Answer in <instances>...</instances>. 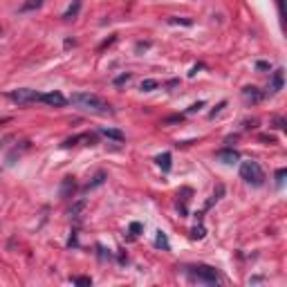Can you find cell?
I'll use <instances>...</instances> for the list:
<instances>
[{"instance_id":"1","label":"cell","mask_w":287,"mask_h":287,"mask_svg":"<svg viewBox=\"0 0 287 287\" xmlns=\"http://www.w3.org/2000/svg\"><path fill=\"white\" fill-rule=\"evenodd\" d=\"M70 101L77 105L79 110H85V112H90V114H101V117H105V114L114 112L112 105L105 101V99L97 97V94H92V92H77L70 97Z\"/></svg>"},{"instance_id":"2","label":"cell","mask_w":287,"mask_h":287,"mask_svg":"<svg viewBox=\"0 0 287 287\" xmlns=\"http://www.w3.org/2000/svg\"><path fill=\"white\" fill-rule=\"evenodd\" d=\"M186 274H189L191 280H198V283H204V285L220 283L218 269H215V267H209V265H189L186 267Z\"/></svg>"},{"instance_id":"3","label":"cell","mask_w":287,"mask_h":287,"mask_svg":"<svg viewBox=\"0 0 287 287\" xmlns=\"http://www.w3.org/2000/svg\"><path fill=\"white\" fill-rule=\"evenodd\" d=\"M240 178H243L247 184H251V186H263L265 184V170L260 168L258 162L249 159V162L240 164Z\"/></svg>"},{"instance_id":"4","label":"cell","mask_w":287,"mask_h":287,"mask_svg":"<svg viewBox=\"0 0 287 287\" xmlns=\"http://www.w3.org/2000/svg\"><path fill=\"white\" fill-rule=\"evenodd\" d=\"M7 99H12V101L18 105H29V103L41 101V92L29 90V88H18V90H12V92L7 94Z\"/></svg>"},{"instance_id":"5","label":"cell","mask_w":287,"mask_h":287,"mask_svg":"<svg viewBox=\"0 0 287 287\" xmlns=\"http://www.w3.org/2000/svg\"><path fill=\"white\" fill-rule=\"evenodd\" d=\"M41 101L47 105H54V108H63V105L68 103V99H65L61 92H45V94H41Z\"/></svg>"},{"instance_id":"6","label":"cell","mask_w":287,"mask_h":287,"mask_svg":"<svg viewBox=\"0 0 287 287\" xmlns=\"http://www.w3.org/2000/svg\"><path fill=\"white\" fill-rule=\"evenodd\" d=\"M215 157H218L220 162H224V164L238 162V153H236L234 148H222V150H218V153H215Z\"/></svg>"},{"instance_id":"7","label":"cell","mask_w":287,"mask_h":287,"mask_svg":"<svg viewBox=\"0 0 287 287\" xmlns=\"http://www.w3.org/2000/svg\"><path fill=\"white\" fill-rule=\"evenodd\" d=\"M243 97L247 99V101L258 103L260 99H263V92H258V88H245V90H243Z\"/></svg>"},{"instance_id":"8","label":"cell","mask_w":287,"mask_h":287,"mask_svg":"<svg viewBox=\"0 0 287 287\" xmlns=\"http://www.w3.org/2000/svg\"><path fill=\"white\" fill-rule=\"evenodd\" d=\"M74 189H77L74 180L72 178H65L63 184H61V198H70V193H74Z\"/></svg>"},{"instance_id":"9","label":"cell","mask_w":287,"mask_h":287,"mask_svg":"<svg viewBox=\"0 0 287 287\" xmlns=\"http://www.w3.org/2000/svg\"><path fill=\"white\" fill-rule=\"evenodd\" d=\"M280 88H283V70H276L274 79H271V90H274V92H278Z\"/></svg>"},{"instance_id":"10","label":"cell","mask_w":287,"mask_h":287,"mask_svg":"<svg viewBox=\"0 0 287 287\" xmlns=\"http://www.w3.org/2000/svg\"><path fill=\"white\" fill-rule=\"evenodd\" d=\"M159 166H162V170H170V153H164V155H157V159H155Z\"/></svg>"},{"instance_id":"11","label":"cell","mask_w":287,"mask_h":287,"mask_svg":"<svg viewBox=\"0 0 287 287\" xmlns=\"http://www.w3.org/2000/svg\"><path fill=\"white\" fill-rule=\"evenodd\" d=\"M103 180H105V173H103V170H99V173L92 178V182L85 186V189H88V191H90V189H97V186H101V184H103Z\"/></svg>"},{"instance_id":"12","label":"cell","mask_w":287,"mask_h":287,"mask_svg":"<svg viewBox=\"0 0 287 287\" xmlns=\"http://www.w3.org/2000/svg\"><path fill=\"white\" fill-rule=\"evenodd\" d=\"M43 5V0H27V3L21 5V12H32V9H38Z\"/></svg>"},{"instance_id":"13","label":"cell","mask_w":287,"mask_h":287,"mask_svg":"<svg viewBox=\"0 0 287 287\" xmlns=\"http://www.w3.org/2000/svg\"><path fill=\"white\" fill-rule=\"evenodd\" d=\"M159 88V81H155V79H144L142 81V90L144 92H150V90Z\"/></svg>"},{"instance_id":"14","label":"cell","mask_w":287,"mask_h":287,"mask_svg":"<svg viewBox=\"0 0 287 287\" xmlns=\"http://www.w3.org/2000/svg\"><path fill=\"white\" fill-rule=\"evenodd\" d=\"M79 7H81V3H79V0H74V5L63 14V18H68V21H70V18H74V16L79 14Z\"/></svg>"},{"instance_id":"15","label":"cell","mask_w":287,"mask_h":287,"mask_svg":"<svg viewBox=\"0 0 287 287\" xmlns=\"http://www.w3.org/2000/svg\"><path fill=\"white\" fill-rule=\"evenodd\" d=\"M101 135H105V137L117 139V142H122V139H124V135L119 133V130H110V128H101Z\"/></svg>"},{"instance_id":"16","label":"cell","mask_w":287,"mask_h":287,"mask_svg":"<svg viewBox=\"0 0 287 287\" xmlns=\"http://www.w3.org/2000/svg\"><path fill=\"white\" fill-rule=\"evenodd\" d=\"M155 245H157V247H164V249H168V240H166V236L162 234V231L157 234V240H155Z\"/></svg>"},{"instance_id":"17","label":"cell","mask_w":287,"mask_h":287,"mask_svg":"<svg viewBox=\"0 0 287 287\" xmlns=\"http://www.w3.org/2000/svg\"><path fill=\"white\" fill-rule=\"evenodd\" d=\"M285 175H287V170H285V168H280L278 173H276V186H283V182H285Z\"/></svg>"},{"instance_id":"18","label":"cell","mask_w":287,"mask_h":287,"mask_svg":"<svg viewBox=\"0 0 287 287\" xmlns=\"http://www.w3.org/2000/svg\"><path fill=\"white\" fill-rule=\"evenodd\" d=\"M74 283H77V285H92V278H88V276H77Z\"/></svg>"},{"instance_id":"19","label":"cell","mask_w":287,"mask_h":287,"mask_svg":"<svg viewBox=\"0 0 287 287\" xmlns=\"http://www.w3.org/2000/svg\"><path fill=\"white\" fill-rule=\"evenodd\" d=\"M85 206V200H81V202H79L77 206H72V211H70V215H74V218H77L79 213H81V209Z\"/></svg>"},{"instance_id":"20","label":"cell","mask_w":287,"mask_h":287,"mask_svg":"<svg viewBox=\"0 0 287 287\" xmlns=\"http://www.w3.org/2000/svg\"><path fill=\"white\" fill-rule=\"evenodd\" d=\"M202 236H204V229H202V226H195V229L191 231V238H195V240L202 238Z\"/></svg>"},{"instance_id":"21","label":"cell","mask_w":287,"mask_h":287,"mask_svg":"<svg viewBox=\"0 0 287 287\" xmlns=\"http://www.w3.org/2000/svg\"><path fill=\"white\" fill-rule=\"evenodd\" d=\"M126 81H130V74H122V77H117V79H114V85H122Z\"/></svg>"},{"instance_id":"22","label":"cell","mask_w":287,"mask_h":287,"mask_svg":"<svg viewBox=\"0 0 287 287\" xmlns=\"http://www.w3.org/2000/svg\"><path fill=\"white\" fill-rule=\"evenodd\" d=\"M130 231H133V234H137V231H142V224H139V222H133V224H130Z\"/></svg>"},{"instance_id":"23","label":"cell","mask_w":287,"mask_h":287,"mask_svg":"<svg viewBox=\"0 0 287 287\" xmlns=\"http://www.w3.org/2000/svg\"><path fill=\"white\" fill-rule=\"evenodd\" d=\"M278 3V14H280V18H285V9H283V0H276Z\"/></svg>"},{"instance_id":"24","label":"cell","mask_w":287,"mask_h":287,"mask_svg":"<svg viewBox=\"0 0 287 287\" xmlns=\"http://www.w3.org/2000/svg\"><path fill=\"white\" fill-rule=\"evenodd\" d=\"M256 68H258V70H269V63H265V61H258V63H256Z\"/></svg>"},{"instance_id":"25","label":"cell","mask_w":287,"mask_h":287,"mask_svg":"<svg viewBox=\"0 0 287 287\" xmlns=\"http://www.w3.org/2000/svg\"><path fill=\"white\" fill-rule=\"evenodd\" d=\"M200 108H202V101H200V103H195V105H191V108H189V112H195V110H200Z\"/></svg>"}]
</instances>
